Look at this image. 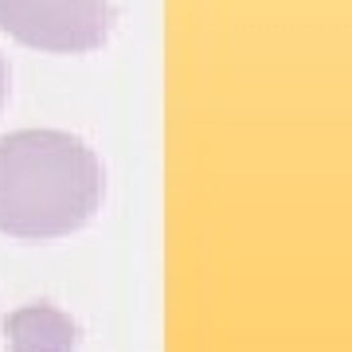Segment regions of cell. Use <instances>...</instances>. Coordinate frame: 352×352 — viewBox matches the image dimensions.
<instances>
[{"instance_id":"6da1fadb","label":"cell","mask_w":352,"mask_h":352,"mask_svg":"<svg viewBox=\"0 0 352 352\" xmlns=\"http://www.w3.org/2000/svg\"><path fill=\"white\" fill-rule=\"evenodd\" d=\"M98 153L67 129H16L0 138V235L47 243L75 235L102 208Z\"/></svg>"},{"instance_id":"7a4b0ae2","label":"cell","mask_w":352,"mask_h":352,"mask_svg":"<svg viewBox=\"0 0 352 352\" xmlns=\"http://www.w3.org/2000/svg\"><path fill=\"white\" fill-rule=\"evenodd\" d=\"M118 12L110 0H0V32L32 51L87 55L106 47Z\"/></svg>"},{"instance_id":"3957f363","label":"cell","mask_w":352,"mask_h":352,"mask_svg":"<svg viewBox=\"0 0 352 352\" xmlns=\"http://www.w3.org/2000/svg\"><path fill=\"white\" fill-rule=\"evenodd\" d=\"M8 352H75L78 349V321L47 302L20 305L4 317Z\"/></svg>"},{"instance_id":"277c9868","label":"cell","mask_w":352,"mask_h":352,"mask_svg":"<svg viewBox=\"0 0 352 352\" xmlns=\"http://www.w3.org/2000/svg\"><path fill=\"white\" fill-rule=\"evenodd\" d=\"M8 102V63H4V55H0V106Z\"/></svg>"}]
</instances>
